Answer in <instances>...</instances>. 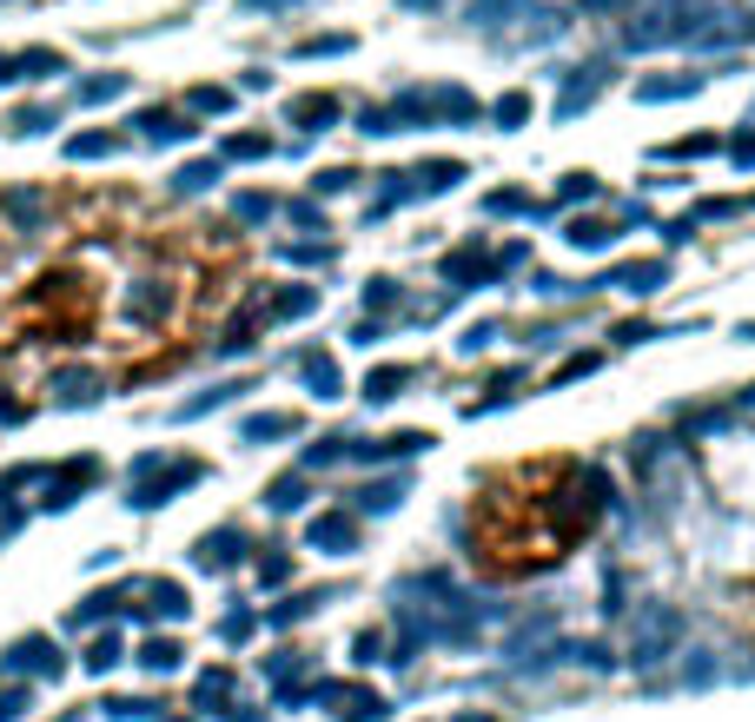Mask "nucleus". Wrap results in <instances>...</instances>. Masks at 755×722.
Segmentation results:
<instances>
[{
  "mask_svg": "<svg viewBox=\"0 0 755 722\" xmlns=\"http://www.w3.org/2000/svg\"><path fill=\"white\" fill-rule=\"evenodd\" d=\"M66 153H73V159H93V153H113V139H106V133H80Z\"/></svg>",
  "mask_w": 755,
  "mask_h": 722,
  "instance_id": "obj_1",
  "label": "nucleus"
},
{
  "mask_svg": "<svg viewBox=\"0 0 755 722\" xmlns=\"http://www.w3.org/2000/svg\"><path fill=\"white\" fill-rule=\"evenodd\" d=\"M40 126H53V113H46V106H27V113L13 119V133H40Z\"/></svg>",
  "mask_w": 755,
  "mask_h": 722,
  "instance_id": "obj_2",
  "label": "nucleus"
},
{
  "mask_svg": "<svg viewBox=\"0 0 755 722\" xmlns=\"http://www.w3.org/2000/svg\"><path fill=\"white\" fill-rule=\"evenodd\" d=\"M113 93H119V80H113V73H106V80H86V86H80V100H113Z\"/></svg>",
  "mask_w": 755,
  "mask_h": 722,
  "instance_id": "obj_3",
  "label": "nucleus"
}]
</instances>
